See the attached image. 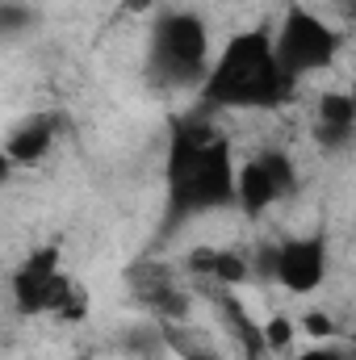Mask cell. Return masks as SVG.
<instances>
[{
  "label": "cell",
  "mask_w": 356,
  "mask_h": 360,
  "mask_svg": "<svg viewBox=\"0 0 356 360\" xmlns=\"http://www.w3.org/2000/svg\"><path fill=\"white\" fill-rule=\"evenodd\" d=\"M63 276H68V272H63V252H59V243L34 248V252L13 269V281H8L17 314H21V319L46 314V310H51V297H55V289H59Z\"/></svg>",
  "instance_id": "cell-8"
},
{
  "label": "cell",
  "mask_w": 356,
  "mask_h": 360,
  "mask_svg": "<svg viewBox=\"0 0 356 360\" xmlns=\"http://www.w3.org/2000/svg\"><path fill=\"white\" fill-rule=\"evenodd\" d=\"M55 139H59V117L55 113H34V117H25L21 126L8 130L4 164L8 168H38L55 151Z\"/></svg>",
  "instance_id": "cell-11"
},
{
  "label": "cell",
  "mask_w": 356,
  "mask_h": 360,
  "mask_svg": "<svg viewBox=\"0 0 356 360\" xmlns=\"http://www.w3.org/2000/svg\"><path fill=\"white\" fill-rule=\"evenodd\" d=\"M160 327H164V344H168L180 360H227L218 348H210L189 323H160Z\"/></svg>",
  "instance_id": "cell-14"
},
{
  "label": "cell",
  "mask_w": 356,
  "mask_h": 360,
  "mask_svg": "<svg viewBox=\"0 0 356 360\" xmlns=\"http://www.w3.org/2000/svg\"><path fill=\"white\" fill-rule=\"evenodd\" d=\"M214 55L218 51L210 42V25L201 21V13L168 8V13H160L151 21L143 76L151 80V89H160V92L201 89L210 68H214Z\"/></svg>",
  "instance_id": "cell-3"
},
{
  "label": "cell",
  "mask_w": 356,
  "mask_h": 360,
  "mask_svg": "<svg viewBox=\"0 0 356 360\" xmlns=\"http://www.w3.org/2000/svg\"><path fill=\"white\" fill-rule=\"evenodd\" d=\"M51 319H59V323H84V314H89V293H84V285L68 272L63 281H59V289H55V297H51V310H46Z\"/></svg>",
  "instance_id": "cell-13"
},
{
  "label": "cell",
  "mask_w": 356,
  "mask_h": 360,
  "mask_svg": "<svg viewBox=\"0 0 356 360\" xmlns=\"http://www.w3.org/2000/svg\"><path fill=\"white\" fill-rule=\"evenodd\" d=\"M252 264H256L260 281H276L293 297H310L327 281L331 248H327L323 231H310V235H293V239H281V243H260Z\"/></svg>",
  "instance_id": "cell-5"
},
{
  "label": "cell",
  "mask_w": 356,
  "mask_h": 360,
  "mask_svg": "<svg viewBox=\"0 0 356 360\" xmlns=\"http://www.w3.org/2000/svg\"><path fill=\"white\" fill-rule=\"evenodd\" d=\"M126 285H130V297L155 314L160 323H189V310H193V293L184 289L177 272L160 260H139L126 269Z\"/></svg>",
  "instance_id": "cell-7"
},
{
  "label": "cell",
  "mask_w": 356,
  "mask_h": 360,
  "mask_svg": "<svg viewBox=\"0 0 356 360\" xmlns=\"http://www.w3.org/2000/svg\"><path fill=\"white\" fill-rule=\"evenodd\" d=\"M293 96V80L285 76L281 59H276V42L268 25L252 30H235L218 55L214 68L205 76V84L197 89L201 109H252V113H272Z\"/></svg>",
  "instance_id": "cell-2"
},
{
  "label": "cell",
  "mask_w": 356,
  "mask_h": 360,
  "mask_svg": "<svg viewBox=\"0 0 356 360\" xmlns=\"http://www.w3.org/2000/svg\"><path fill=\"white\" fill-rule=\"evenodd\" d=\"M302 331H306V335H314V340H323V344H336V340H340V327H336L331 319H323V310L302 314Z\"/></svg>",
  "instance_id": "cell-16"
},
{
  "label": "cell",
  "mask_w": 356,
  "mask_h": 360,
  "mask_svg": "<svg viewBox=\"0 0 356 360\" xmlns=\"http://www.w3.org/2000/svg\"><path fill=\"white\" fill-rule=\"evenodd\" d=\"M201 293L210 297V306L218 310V319H222V327H227V335L235 340V348H239V356L243 360H268V340H265V323H256L252 314H248V306L235 297V289H222V285H201Z\"/></svg>",
  "instance_id": "cell-9"
},
{
  "label": "cell",
  "mask_w": 356,
  "mask_h": 360,
  "mask_svg": "<svg viewBox=\"0 0 356 360\" xmlns=\"http://www.w3.org/2000/svg\"><path fill=\"white\" fill-rule=\"evenodd\" d=\"M293 335H298V327H293L289 314H272L265 323V340H268V352H272V356H276V352H289V348H293Z\"/></svg>",
  "instance_id": "cell-15"
},
{
  "label": "cell",
  "mask_w": 356,
  "mask_h": 360,
  "mask_svg": "<svg viewBox=\"0 0 356 360\" xmlns=\"http://www.w3.org/2000/svg\"><path fill=\"white\" fill-rule=\"evenodd\" d=\"M314 143L323 151H344L356 139V92H323L314 105Z\"/></svg>",
  "instance_id": "cell-12"
},
{
  "label": "cell",
  "mask_w": 356,
  "mask_h": 360,
  "mask_svg": "<svg viewBox=\"0 0 356 360\" xmlns=\"http://www.w3.org/2000/svg\"><path fill=\"white\" fill-rule=\"evenodd\" d=\"M239 201V164L231 139L197 113L177 117L168 130L164 155V235L180 226L235 210Z\"/></svg>",
  "instance_id": "cell-1"
},
{
  "label": "cell",
  "mask_w": 356,
  "mask_h": 360,
  "mask_svg": "<svg viewBox=\"0 0 356 360\" xmlns=\"http://www.w3.org/2000/svg\"><path fill=\"white\" fill-rule=\"evenodd\" d=\"M289 360H348V348H336V344H314V348H306V352H298V356Z\"/></svg>",
  "instance_id": "cell-18"
},
{
  "label": "cell",
  "mask_w": 356,
  "mask_h": 360,
  "mask_svg": "<svg viewBox=\"0 0 356 360\" xmlns=\"http://www.w3.org/2000/svg\"><path fill=\"white\" fill-rule=\"evenodd\" d=\"M352 92H356V84H352Z\"/></svg>",
  "instance_id": "cell-20"
},
{
  "label": "cell",
  "mask_w": 356,
  "mask_h": 360,
  "mask_svg": "<svg viewBox=\"0 0 356 360\" xmlns=\"http://www.w3.org/2000/svg\"><path fill=\"white\" fill-rule=\"evenodd\" d=\"M298 193V164L289 151L281 147H265L256 155H248L239 164V201L235 210L243 218H260L272 205H281L285 197Z\"/></svg>",
  "instance_id": "cell-6"
},
{
  "label": "cell",
  "mask_w": 356,
  "mask_h": 360,
  "mask_svg": "<svg viewBox=\"0 0 356 360\" xmlns=\"http://www.w3.org/2000/svg\"><path fill=\"white\" fill-rule=\"evenodd\" d=\"M272 42H276V59H281L285 76L298 84L302 76L327 72L340 59L344 34L323 13H314L306 4H289L285 17H281V25L272 30Z\"/></svg>",
  "instance_id": "cell-4"
},
{
  "label": "cell",
  "mask_w": 356,
  "mask_h": 360,
  "mask_svg": "<svg viewBox=\"0 0 356 360\" xmlns=\"http://www.w3.org/2000/svg\"><path fill=\"white\" fill-rule=\"evenodd\" d=\"M184 272L197 281V285H222V289H239L243 281L256 276V264L248 252H235V248H197L189 252Z\"/></svg>",
  "instance_id": "cell-10"
},
{
  "label": "cell",
  "mask_w": 356,
  "mask_h": 360,
  "mask_svg": "<svg viewBox=\"0 0 356 360\" xmlns=\"http://www.w3.org/2000/svg\"><path fill=\"white\" fill-rule=\"evenodd\" d=\"M30 21H34V13H30V8H21L17 0H8V4H4V13H0V30H4L8 38H13L21 25H30Z\"/></svg>",
  "instance_id": "cell-17"
},
{
  "label": "cell",
  "mask_w": 356,
  "mask_h": 360,
  "mask_svg": "<svg viewBox=\"0 0 356 360\" xmlns=\"http://www.w3.org/2000/svg\"><path fill=\"white\" fill-rule=\"evenodd\" d=\"M340 13H344L348 21H356V0H340Z\"/></svg>",
  "instance_id": "cell-19"
}]
</instances>
